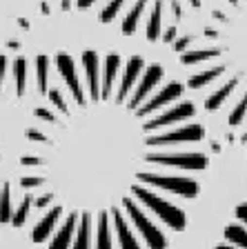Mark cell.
<instances>
[{"mask_svg":"<svg viewBox=\"0 0 247 249\" xmlns=\"http://www.w3.org/2000/svg\"><path fill=\"white\" fill-rule=\"evenodd\" d=\"M80 65L85 80L76 71V62L69 53H58L56 69L65 80L72 100L62 109V120L56 116L52 124L58 127L56 138H49L52 151L47 154V176H22V189H36L49 185L52 192L38 194L34 207L47 209L52 200L67 212V216L80 218L96 213L98 231L94 249H114L109 216L123 218L127 200H138L145 196L143 185H147L152 171H140L134 162L178 167V169H205V154H143L132 151V145H170L167 134L145 136L140 140L127 142L143 129H160V114L145 120L156 109H167L176 98L183 96V85L170 83L160 87L150 100L152 89L163 80V67L150 65L145 67L134 93L118 85L116 96H112L114 83L123 65L118 53L100 58L96 52H82Z\"/></svg>","mask_w":247,"mask_h":249,"instance_id":"6da1fadb","label":"cell"},{"mask_svg":"<svg viewBox=\"0 0 247 249\" xmlns=\"http://www.w3.org/2000/svg\"><path fill=\"white\" fill-rule=\"evenodd\" d=\"M125 212L129 213V218L134 220L136 225V231L143 236L145 245L150 249H167V238H165V233L160 231L158 225L152 223V218L143 212V209L136 205V200H127L125 202Z\"/></svg>","mask_w":247,"mask_h":249,"instance_id":"7a4b0ae2","label":"cell"},{"mask_svg":"<svg viewBox=\"0 0 247 249\" xmlns=\"http://www.w3.org/2000/svg\"><path fill=\"white\" fill-rule=\"evenodd\" d=\"M60 213H62V209L58 207V205L49 207L45 212V216H42L40 220L34 225V229L29 231V238L36 245H42V243H47V240H52V236L56 233V223H58V218H60Z\"/></svg>","mask_w":247,"mask_h":249,"instance_id":"3957f363","label":"cell"},{"mask_svg":"<svg viewBox=\"0 0 247 249\" xmlns=\"http://www.w3.org/2000/svg\"><path fill=\"white\" fill-rule=\"evenodd\" d=\"M76 229H78V220L72 216L65 218V223L60 225L56 233L49 240V249H72L74 238H76Z\"/></svg>","mask_w":247,"mask_h":249,"instance_id":"277c9868","label":"cell"},{"mask_svg":"<svg viewBox=\"0 0 247 249\" xmlns=\"http://www.w3.org/2000/svg\"><path fill=\"white\" fill-rule=\"evenodd\" d=\"M114 227H116V233H118L120 249H140V243L136 240V236H134V231L129 229V225L125 223V218H116V220H114Z\"/></svg>","mask_w":247,"mask_h":249,"instance_id":"5b68a950","label":"cell"},{"mask_svg":"<svg viewBox=\"0 0 247 249\" xmlns=\"http://www.w3.org/2000/svg\"><path fill=\"white\" fill-rule=\"evenodd\" d=\"M34 202H36V194L34 192H27L22 196V202L18 205V209L14 212V218H11V225L14 227H22L27 223V218H29L31 209H34Z\"/></svg>","mask_w":247,"mask_h":249,"instance_id":"8992f818","label":"cell"},{"mask_svg":"<svg viewBox=\"0 0 247 249\" xmlns=\"http://www.w3.org/2000/svg\"><path fill=\"white\" fill-rule=\"evenodd\" d=\"M238 83H241V78H232V80H229V83H227V85H223V87L218 89V91H214V93H211L209 98L205 100V109H207V111H214V109H218V107H221V105L225 103V98H227V96H229V93L234 91V87H236Z\"/></svg>","mask_w":247,"mask_h":249,"instance_id":"52a82bcc","label":"cell"},{"mask_svg":"<svg viewBox=\"0 0 247 249\" xmlns=\"http://www.w3.org/2000/svg\"><path fill=\"white\" fill-rule=\"evenodd\" d=\"M160 14H163V5H160V0H156L154 9L150 14V20H147V40L150 42H158L160 36H163V31H160Z\"/></svg>","mask_w":247,"mask_h":249,"instance_id":"ba28073f","label":"cell"},{"mask_svg":"<svg viewBox=\"0 0 247 249\" xmlns=\"http://www.w3.org/2000/svg\"><path fill=\"white\" fill-rule=\"evenodd\" d=\"M14 80H16V96L22 98L27 87V60L22 56L14 60Z\"/></svg>","mask_w":247,"mask_h":249,"instance_id":"9c48e42d","label":"cell"},{"mask_svg":"<svg viewBox=\"0 0 247 249\" xmlns=\"http://www.w3.org/2000/svg\"><path fill=\"white\" fill-rule=\"evenodd\" d=\"M14 209H11V185L5 182L0 189V223H11Z\"/></svg>","mask_w":247,"mask_h":249,"instance_id":"30bf717a","label":"cell"},{"mask_svg":"<svg viewBox=\"0 0 247 249\" xmlns=\"http://www.w3.org/2000/svg\"><path fill=\"white\" fill-rule=\"evenodd\" d=\"M49 67H52V60L47 56H38L36 58V73H38V91L42 96H47L49 87H47V78H49Z\"/></svg>","mask_w":247,"mask_h":249,"instance_id":"8fae6325","label":"cell"},{"mask_svg":"<svg viewBox=\"0 0 247 249\" xmlns=\"http://www.w3.org/2000/svg\"><path fill=\"white\" fill-rule=\"evenodd\" d=\"M223 71H225V67H214V69H207V71H203V73H196V76H191L190 80H187V87L190 89H201L203 85L211 83V80L218 78Z\"/></svg>","mask_w":247,"mask_h":249,"instance_id":"7c38bea8","label":"cell"},{"mask_svg":"<svg viewBox=\"0 0 247 249\" xmlns=\"http://www.w3.org/2000/svg\"><path fill=\"white\" fill-rule=\"evenodd\" d=\"M245 114H247V93L241 98V103L236 105V109L229 114V124H234V127H236V124H241V120L245 118Z\"/></svg>","mask_w":247,"mask_h":249,"instance_id":"4fadbf2b","label":"cell"},{"mask_svg":"<svg viewBox=\"0 0 247 249\" xmlns=\"http://www.w3.org/2000/svg\"><path fill=\"white\" fill-rule=\"evenodd\" d=\"M25 138L31 140V142H49V136L42 134V131H38V129H27Z\"/></svg>","mask_w":247,"mask_h":249,"instance_id":"5bb4252c","label":"cell"},{"mask_svg":"<svg viewBox=\"0 0 247 249\" xmlns=\"http://www.w3.org/2000/svg\"><path fill=\"white\" fill-rule=\"evenodd\" d=\"M190 42H191V36H183V38H178V40L171 42V47H174L176 53H185V49L190 47Z\"/></svg>","mask_w":247,"mask_h":249,"instance_id":"9a60e30c","label":"cell"},{"mask_svg":"<svg viewBox=\"0 0 247 249\" xmlns=\"http://www.w3.org/2000/svg\"><path fill=\"white\" fill-rule=\"evenodd\" d=\"M160 40H163L165 45H171V42L176 40V27L171 25L170 29H167V31H165V34H163V36H160Z\"/></svg>","mask_w":247,"mask_h":249,"instance_id":"2e32d148","label":"cell"},{"mask_svg":"<svg viewBox=\"0 0 247 249\" xmlns=\"http://www.w3.org/2000/svg\"><path fill=\"white\" fill-rule=\"evenodd\" d=\"M236 216H238V220L247 227V202H243V205H238L236 207Z\"/></svg>","mask_w":247,"mask_h":249,"instance_id":"e0dca14e","label":"cell"},{"mask_svg":"<svg viewBox=\"0 0 247 249\" xmlns=\"http://www.w3.org/2000/svg\"><path fill=\"white\" fill-rule=\"evenodd\" d=\"M5 69H7V56L0 53V91H2V78H5Z\"/></svg>","mask_w":247,"mask_h":249,"instance_id":"ac0fdd59","label":"cell"},{"mask_svg":"<svg viewBox=\"0 0 247 249\" xmlns=\"http://www.w3.org/2000/svg\"><path fill=\"white\" fill-rule=\"evenodd\" d=\"M216 249H238V247H232V245H218Z\"/></svg>","mask_w":247,"mask_h":249,"instance_id":"d6986e66","label":"cell"},{"mask_svg":"<svg viewBox=\"0 0 247 249\" xmlns=\"http://www.w3.org/2000/svg\"><path fill=\"white\" fill-rule=\"evenodd\" d=\"M69 7H72V2H69V0H62V9H69Z\"/></svg>","mask_w":247,"mask_h":249,"instance_id":"ffe728a7","label":"cell"},{"mask_svg":"<svg viewBox=\"0 0 247 249\" xmlns=\"http://www.w3.org/2000/svg\"><path fill=\"white\" fill-rule=\"evenodd\" d=\"M0 158H2V156H0Z\"/></svg>","mask_w":247,"mask_h":249,"instance_id":"44dd1931","label":"cell"}]
</instances>
